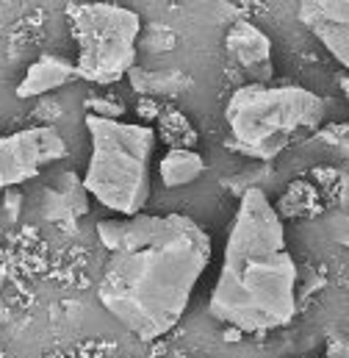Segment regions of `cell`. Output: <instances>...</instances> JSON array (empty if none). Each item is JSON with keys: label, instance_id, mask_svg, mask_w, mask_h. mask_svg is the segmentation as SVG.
Segmentation results:
<instances>
[{"label": "cell", "instance_id": "3", "mask_svg": "<svg viewBox=\"0 0 349 358\" xmlns=\"http://www.w3.org/2000/svg\"><path fill=\"white\" fill-rule=\"evenodd\" d=\"M91 156L84 189L117 217H136L150 200V162L156 128L87 114Z\"/></svg>", "mask_w": 349, "mask_h": 358}, {"label": "cell", "instance_id": "6", "mask_svg": "<svg viewBox=\"0 0 349 358\" xmlns=\"http://www.w3.org/2000/svg\"><path fill=\"white\" fill-rule=\"evenodd\" d=\"M67 156V142L53 125H34L0 136V189H17Z\"/></svg>", "mask_w": 349, "mask_h": 358}, {"label": "cell", "instance_id": "8", "mask_svg": "<svg viewBox=\"0 0 349 358\" xmlns=\"http://www.w3.org/2000/svg\"><path fill=\"white\" fill-rule=\"evenodd\" d=\"M225 48L244 70L253 73V78H255L253 84H266L272 78V73H274V67H272V42L258 25L244 22V20L236 22L228 31Z\"/></svg>", "mask_w": 349, "mask_h": 358}, {"label": "cell", "instance_id": "4", "mask_svg": "<svg viewBox=\"0 0 349 358\" xmlns=\"http://www.w3.org/2000/svg\"><path fill=\"white\" fill-rule=\"evenodd\" d=\"M322 120L325 100L291 84H244L225 106L228 145L258 162H272L297 134L319 128Z\"/></svg>", "mask_w": 349, "mask_h": 358}, {"label": "cell", "instance_id": "5", "mask_svg": "<svg viewBox=\"0 0 349 358\" xmlns=\"http://www.w3.org/2000/svg\"><path fill=\"white\" fill-rule=\"evenodd\" d=\"M67 20L78 45V78L111 87L136 67L142 17L133 8L114 3H73L67 8Z\"/></svg>", "mask_w": 349, "mask_h": 358}, {"label": "cell", "instance_id": "11", "mask_svg": "<svg viewBox=\"0 0 349 358\" xmlns=\"http://www.w3.org/2000/svg\"><path fill=\"white\" fill-rule=\"evenodd\" d=\"M84 106H87V114L100 117V120H119L125 114V106L117 100H108V97H87Z\"/></svg>", "mask_w": 349, "mask_h": 358}, {"label": "cell", "instance_id": "1", "mask_svg": "<svg viewBox=\"0 0 349 358\" xmlns=\"http://www.w3.org/2000/svg\"><path fill=\"white\" fill-rule=\"evenodd\" d=\"M97 236L108 250L97 286L103 308L144 342L167 336L211 264L205 228L186 214H136L103 220Z\"/></svg>", "mask_w": 349, "mask_h": 358}, {"label": "cell", "instance_id": "9", "mask_svg": "<svg viewBox=\"0 0 349 358\" xmlns=\"http://www.w3.org/2000/svg\"><path fill=\"white\" fill-rule=\"evenodd\" d=\"M75 62L59 56V53H45L39 56L22 76V81L17 84L14 94L20 100H31V97H42L47 92L61 90L70 81H75Z\"/></svg>", "mask_w": 349, "mask_h": 358}, {"label": "cell", "instance_id": "7", "mask_svg": "<svg viewBox=\"0 0 349 358\" xmlns=\"http://www.w3.org/2000/svg\"><path fill=\"white\" fill-rule=\"evenodd\" d=\"M299 22L325 45L341 64H349V3L347 0H305L297 11Z\"/></svg>", "mask_w": 349, "mask_h": 358}, {"label": "cell", "instance_id": "2", "mask_svg": "<svg viewBox=\"0 0 349 358\" xmlns=\"http://www.w3.org/2000/svg\"><path fill=\"white\" fill-rule=\"evenodd\" d=\"M208 314L244 334H266L297 317V264L266 192L250 186L236 208Z\"/></svg>", "mask_w": 349, "mask_h": 358}, {"label": "cell", "instance_id": "13", "mask_svg": "<svg viewBox=\"0 0 349 358\" xmlns=\"http://www.w3.org/2000/svg\"><path fill=\"white\" fill-rule=\"evenodd\" d=\"M299 358H311V356H299Z\"/></svg>", "mask_w": 349, "mask_h": 358}, {"label": "cell", "instance_id": "10", "mask_svg": "<svg viewBox=\"0 0 349 358\" xmlns=\"http://www.w3.org/2000/svg\"><path fill=\"white\" fill-rule=\"evenodd\" d=\"M205 173V162L200 153H194L191 148H172L164 153L161 164H158V176L167 189L177 186H188Z\"/></svg>", "mask_w": 349, "mask_h": 358}, {"label": "cell", "instance_id": "12", "mask_svg": "<svg viewBox=\"0 0 349 358\" xmlns=\"http://www.w3.org/2000/svg\"><path fill=\"white\" fill-rule=\"evenodd\" d=\"M17 203H20V194L14 189H6V197H3V208L8 206V217L14 220L17 217Z\"/></svg>", "mask_w": 349, "mask_h": 358}]
</instances>
